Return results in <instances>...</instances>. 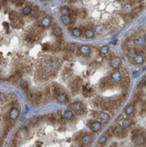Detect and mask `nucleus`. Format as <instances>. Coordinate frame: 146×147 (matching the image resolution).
<instances>
[{"mask_svg": "<svg viewBox=\"0 0 146 147\" xmlns=\"http://www.w3.org/2000/svg\"><path fill=\"white\" fill-rule=\"evenodd\" d=\"M31 11H32V7L30 5H26L23 9V14L24 15H30Z\"/></svg>", "mask_w": 146, "mask_h": 147, "instance_id": "obj_40", "label": "nucleus"}, {"mask_svg": "<svg viewBox=\"0 0 146 147\" xmlns=\"http://www.w3.org/2000/svg\"><path fill=\"white\" fill-rule=\"evenodd\" d=\"M40 11V8L38 6H33V8H32V11H31V13L30 15L32 18H34V19H37V16H38V12H39Z\"/></svg>", "mask_w": 146, "mask_h": 147, "instance_id": "obj_32", "label": "nucleus"}, {"mask_svg": "<svg viewBox=\"0 0 146 147\" xmlns=\"http://www.w3.org/2000/svg\"><path fill=\"white\" fill-rule=\"evenodd\" d=\"M117 143H113V144H112V145H111V146H110V147H117Z\"/></svg>", "mask_w": 146, "mask_h": 147, "instance_id": "obj_53", "label": "nucleus"}, {"mask_svg": "<svg viewBox=\"0 0 146 147\" xmlns=\"http://www.w3.org/2000/svg\"><path fill=\"white\" fill-rule=\"evenodd\" d=\"M72 76V70L70 68H65V70L63 72V79H69Z\"/></svg>", "mask_w": 146, "mask_h": 147, "instance_id": "obj_25", "label": "nucleus"}, {"mask_svg": "<svg viewBox=\"0 0 146 147\" xmlns=\"http://www.w3.org/2000/svg\"><path fill=\"white\" fill-rule=\"evenodd\" d=\"M129 84H130V81L128 78H125V79H122V82L121 84V86H122V89H128V87L129 86Z\"/></svg>", "mask_w": 146, "mask_h": 147, "instance_id": "obj_35", "label": "nucleus"}, {"mask_svg": "<svg viewBox=\"0 0 146 147\" xmlns=\"http://www.w3.org/2000/svg\"><path fill=\"white\" fill-rule=\"evenodd\" d=\"M133 43H134V45H135L136 47H141L145 43V41H144V37H142V36H138V37H135V39L133 40Z\"/></svg>", "mask_w": 146, "mask_h": 147, "instance_id": "obj_18", "label": "nucleus"}, {"mask_svg": "<svg viewBox=\"0 0 146 147\" xmlns=\"http://www.w3.org/2000/svg\"><path fill=\"white\" fill-rule=\"evenodd\" d=\"M3 25H4V27H5V29H6V32H7V33H9V25L8 24H7V23H6V22H4V24H3Z\"/></svg>", "mask_w": 146, "mask_h": 147, "instance_id": "obj_52", "label": "nucleus"}, {"mask_svg": "<svg viewBox=\"0 0 146 147\" xmlns=\"http://www.w3.org/2000/svg\"><path fill=\"white\" fill-rule=\"evenodd\" d=\"M52 34L55 35L56 37H59V36H63V32H62V28L60 26H56L52 28Z\"/></svg>", "mask_w": 146, "mask_h": 147, "instance_id": "obj_22", "label": "nucleus"}, {"mask_svg": "<svg viewBox=\"0 0 146 147\" xmlns=\"http://www.w3.org/2000/svg\"><path fill=\"white\" fill-rule=\"evenodd\" d=\"M63 64V60L57 57H52V59L50 61V68L52 70H57L58 68H60V66Z\"/></svg>", "mask_w": 146, "mask_h": 147, "instance_id": "obj_2", "label": "nucleus"}, {"mask_svg": "<svg viewBox=\"0 0 146 147\" xmlns=\"http://www.w3.org/2000/svg\"><path fill=\"white\" fill-rule=\"evenodd\" d=\"M112 130H113V134H114L115 136H121L122 135V127L120 125H114L113 127H111Z\"/></svg>", "mask_w": 146, "mask_h": 147, "instance_id": "obj_20", "label": "nucleus"}, {"mask_svg": "<svg viewBox=\"0 0 146 147\" xmlns=\"http://www.w3.org/2000/svg\"><path fill=\"white\" fill-rule=\"evenodd\" d=\"M45 14H46V12H45V11H42V10H40L39 12H38V16H37V19H39V18H42L45 16Z\"/></svg>", "mask_w": 146, "mask_h": 147, "instance_id": "obj_49", "label": "nucleus"}, {"mask_svg": "<svg viewBox=\"0 0 146 147\" xmlns=\"http://www.w3.org/2000/svg\"><path fill=\"white\" fill-rule=\"evenodd\" d=\"M2 145H3V140H2L1 138H0V147L2 146Z\"/></svg>", "mask_w": 146, "mask_h": 147, "instance_id": "obj_56", "label": "nucleus"}, {"mask_svg": "<svg viewBox=\"0 0 146 147\" xmlns=\"http://www.w3.org/2000/svg\"><path fill=\"white\" fill-rule=\"evenodd\" d=\"M0 73H1V70H0Z\"/></svg>", "mask_w": 146, "mask_h": 147, "instance_id": "obj_58", "label": "nucleus"}, {"mask_svg": "<svg viewBox=\"0 0 146 147\" xmlns=\"http://www.w3.org/2000/svg\"><path fill=\"white\" fill-rule=\"evenodd\" d=\"M133 59H134V63L136 64H143L144 62H145V57H144V56H143L142 54H137Z\"/></svg>", "mask_w": 146, "mask_h": 147, "instance_id": "obj_16", "label": "nucleus"}, {"mask_svg": "<svg viewBox=\"0 0 146 147\" xmlns=\"http://www.w3.org/2000/svg\"><path fill=\"white\" fill-rule=\"evenodd\" d=\"M42 50L43 51L51 50V44H49V43L43 44V45H42Z\"/></svg>", "mask_w": 146, "mask_h": 147, "instance_id": "obj_45", "label": "nucleus"}, {"mask_svg": "<svg viewBox=\"0 0 146 147\" xmlns=\"http://www.w3.org/2000/svg\"><path fill=\"white\" fill-rule=\"evenodd\" d=\"M70 11H71V9H70L68 6H63L60 8V13L63 16H70Z\"/></svg>", "mask_w": 146, "mask_h": 147, "instance_id": "obj_26", "label": "nucleus"}, {"mask_svg": "<svg viewBox=\"0 0 146 147\" xmlns=\"http://www.w3.org/2000/svg\"><path fill=\"white\" fill-rule=\"evenodd\" d=\"M37 147H42V143L39 142V143L37 144Z\"/></svg>", "mask_w": 146, "mask_h": 147, "instance_id": "obj_54", "label": "nucleus"}, {"mask_svg": "<svg viewBox=\"0 0 146 147\" xmlns=\"http://www.w3.org/2000/svg\"><path fill=\"white\" fill-rule=\"evenodd\" d=\"M112 86H113V81H112L110 79L104 78V79H101V81H100V86L101 89H106V88L112 87Z\"/></svg>", "mask_w": 146, "mask_h": 147, "instance_id": "obj_3", "label": "nucleus"}, {"mask_svg": "<svg viewBox=\"0 0 146 147\" xmlns=\"http://www.w3.org/2000/svg\"><path fill=\"white\" fill-rule=\"evenodd\" d=\"M82 92H83V94L85 97H90L91 95H92V88L89 86V85H86V86H83V90H82Z\"/></svg>", "mask_w": 146, "mask_h": 147, "instance_id": "obj_13", "label": "nucleus"}, {"mask_svg": "<svg viewBox=\"0 0 146 147\" xmlns=\"http://www.w3.org/2000/svg\"><path fill=\"white\" fill-rule=\"evenodd\" d=\"M30 122H31V123H32L33 125H34V124H37V123H39V120H38V116H33L32 118L30 119Z\"/></svg>", "mask_w": 146, "mask_h": 147, "instance_id": "obj_46", "label": "nucleus"}, {"mask_svg": "<svg viewBox=\"0 0 146 147\" xmlns=\"http://www.w3.org/2000/svg\"><path fill=\"white\" fill-rule=\"evenodd\" d=\"M70 91H71V92L73 94H77V93L79 92V88L80 87H79L74 81H71L70 84Z\"/></svg>", "mask_w": 146, "mask_h": 147, "instance_id": "obj_23", "label": "nucleus"}, {"mask_svg": "<svg viewBox=\"0 0 146 147\" xmlns=\"http://www.w3.org/2000/svg\"><path fill=\"white\" fill-rule=\"evenodd\" d=\"M92 140V135L90 134H85V136H83L81 141H82V145H89Z\"/></svg>", "mask_w": 146, "mask_h": 147, "instance_id": "obj_21", "label": "nucleus"}, {"mask_svg": "<svg viewBox=\"0 0 146 147\" xmlns=\"http://www.w3.org/2000/svg\"><path fill=\"white\" fill-rule=\"evenodd\" d=\"M40 23H41V26H42V28L48 27V26H49L50 24H51V18L48 17H48H44Z\"/></svg>", "mask_w": 146, "mask_h": 147, "instance_id": "obj_19", "label": "nucleus"}, {"mask_svg": "<svg viewBox=\"0 0 146 147\" xmlns=\"http://www.w3.org/2000/svg\"><path fill=\"white\" fill-rule=\"evenodd\" d=\"M132 141L135 145H142L145 143V137L144 135H138V136H132Z\"/></svg>", "mask_w": 146, "mask_h": 147, "instance_id": "obj_4", "label": "nucleus"}, {"mask_svg": "<svg viewBox=\"0 0 146 147\" xmlns=\"http://www.w3.org/2000/svg\"><path fill=\"white\" fill-rule=\"evenodd\" d=\"M111 80L115 83L120 82L122 80V73L120 71H113L111 74Z\"/></svg>", "mask_w": 146, "mask_h": 147, "instance_id": "obj_12", "label": "nucleus"}, {"mask_svg": "<svg viewBox=\"0 0 146 147\" xmlns=\"http://www.w3.org/2000/svg\"><path fill=\"white\" fill-rule=\"evenodd\" d=\"M8 101V97L5 93H0V103H3V102H5V101Z\"/></svg>", "mask_w": 146, "mask_h": 147, "instance_id": "obj_43", "label": "nucleus"}, {"mask_svg": "<svg viewBox=\"0 0 146 147\" xmlns=\"http://www.w3.org/2000/svg\"><path fill=\"white\" fill-rule=\"evenodd\" d=\"M137 76H138L137 71H135V73H134V77H137Z\"/></svg>", "mask_w": 146, "mask_h": 147, "instance_id": "obj_55", "label": "nucleus"}, {"mask_svg": "<svg viewBox=\"0 0 146 147\" xmlns=\"http://www.w3.org/2000/svg\"><path fill=\"white\" fill-rule=\"evenodd\" d=\"M44 99H45V101L50 100L51 96H52V92H51V87L50 86H47L45 91H44Z\"/></svg>", "mask_w": 146, "mask_h": 147, "instance_id": "obj_24", "label": "nucleus"}, {"mask_svg": "<svg viewBox=\"0 0 146 147\" xmlns=\"http://www.w3.org/2000/svg\"><path fill=\"white\" fill-rule=\"evenodd\" d=\"M26 95L27 97L29 103H31L32 105H35V93H34L32 91L28 90L27 92H26Z\"/></svg>", "mask_w": 146, "mask_h": 147, "instance_id": "obj_15", "label": "nucleus"}, {"mask_svg": "<svg viewBox=\"0 0 146 147\" xmlns=\"http://www.w3.org/2000/svg\"><path fill=\"white\" fill-rule=\"evenodd\" d=\"M98 120L99 122H101V123H107V122L110 120V114H108V113L107 112H101L98 115Z\"/></svg>", "mask_w": 146, "mask_h": 147, "instance_id": "obj_5", "label": "nucleus"}, {"mask_svg": "<svg viewBox=\"0 0 146 147\" xmlns=\"http://www.w3.org/2000/svg\"><path fill=\"white\" fill-rule=\"evenodd\" d=\"M85 36L88 39H92L95 37V32L92 29H87L85 32Z\"/></svg>", "mask_w": 146, "mask_h": 147, "instance_id": "obj_33", "label": "nucleus"}, {"mask_svg": "<svg viewBox=\"0 0 146 147\" xmlns=\"http://www.w3.org/2000/svg\"><path fill=\"white\" fill-rule=\"evenodd\" d=\"M79 52L84 56H89L91 54V48L88 45H82L79 48Z\"/></svg>", "mask_w": 146, "mask_h": 147, "instance_id": "obj_14", "label": "nucleus"}, {"mask_svg": "<svg viewBox=\"0 0 146 147\" xmlns=\"http://www.w3.org/2000/svg\"><path fill=\"white\" fill-rule=\"evenodd\" d=\"M132 124V120L129 118H123L122 120V127L123 128H129Z\"/></svg>", "mask_w": 146, "mask_h": 147, "instance_id": "obj_29", "label": "nucleus"}, {"mask_svg": "<svg viewBox=\"0 0 146 147\" xmlns=\"http://www.w3.org/2000/svg\"><path fill=\"white\" fill-rule=\"evenodd\" d=\"M19 15H18V12L16 11H10V13H9V19L11 20V22L14 21V20H16L17 19H19Z\"/></svg>", "mask_w": 146, "mask_h": 147, "instance_id": "obj_36", "label": "nucleus"}, {"mask_svg": "<svg viewBox=\"0 0 146 147\" xmlns=\"http://www.w3.org/2000/svg\"><path fill=\"white\" fill-rule=\"evenodd\" d=\"M131 9H132V6H131V4H125V5H123V7H122V10H123V11H130Z\"/></svg>", "mask_w": 146, "mask_h": 147, "instance_id": "obj_48", "label": "nucleus"}, {"mask_svg": "<svg viewBox=\"0 0 146 147\" xmlns=\"http://www.w3.org/2000/svg\"><path fill=\"white\" fill-rule=\"evenodd\" d=\"M71 33L75 37H80L81 35H82V30L79 28H74V29H72Z\"/></svg>", "mask_w": 146, "mask_h": 147, "instance_id": "obj_37", "label": "nucleus"}, {"mask_svg": "<svg viewBox=\"0 0 146 147\" xmlns=\"http://www.w3.org/2000/svg\"><path fill=\"white\" fill-rule=\"evenodd\" d=\"M70 108H71V110H73L74 112L79 113V114H82V113L85 111V106L83 105L82 102H79V101H76L74 103L70 104Z\"/></svg>", "mask_w": 146, "mask_h": 147, "instance_id": "obj_1", "label": "nucleus"}, {"mask_svg": "<svg viewBox=\"0 0 146 147\" xmlns=\"http://www.w3.org/2000/svg\"><path fill=\"white\" fill-rule=\"evenodd\" d=\"M89 126H90V129L93 132L100 131V130H101V128H102V124H101V123H100V122H92Z\"/></svg>", "mask_w": 146, "mask_h": 147, "instance_id": "obj_8", "label": "nucleus"}, {"mask_svg": "<svg viewBox=\"0 0 146 147\" xmlns=\"http://www.w3.org/2000/svg\"><path fill=\"white\" fill-rule=\"evenodd\" d=\"M144 41H145V42H146V34H145V35H144Z\"/></svg>", "mask_w": 146, "mask_h": 147, "instance_id": "obj_57", "label": "nucleus"}, {"mask_svg": "<svg viewBox=\"0 0 146 147\" xmlns=\"http://www.w3.org/2000/svg\"><path fill=\"white\" fill-rule=\"evenodd\" d=\"M64 50H65L66 53H69V54H73V53H75V51H76L77 49V46L75 43H69L67 44L65 47H64V48H63Z\"/></svg>", "mask_w": 146, "mask_h": 147, "instance_id": "obj_10", "label": "nucleus"}, {"mask_svg": "<svg viewBox=\"0 0 146 147\" xmlns=\"http://www.w3.org/2000/svg\"><path fill=\"white\" fill-rule=\"evenodd\" d=\"M56 100L60 103H65V102L68 101V96L67 94H65V93L63 92V93H62V94L58 95V96L56 97Z\"/></svg>", "mask_w": 146, "mask_h": 147, "instance_id": "obj_30", "label": "nucleus"}, {"mask_svg": "<svg viewBox=\"0 0 146 147\" xmlns=\"http://www.w3.org/2000/svg\"><path fill=\"white\" fill-rule=\"evenodd\" d=\"M11 2L14 3V4H15L17 6H20V5H22V4H24L25 1H22V0H21V1H11Z\"/></svg>", "mask_w": 146, "mask_h": 147, "instance_id": "obj_51", "label": "nucleus"}, {"mask_svg": "<svg viewBox=\"0 0 146 147\" xmlns=\"http://www.w3.org/2000/svg\"><path fill=\"white\" fill-rule=\"evenodd\" d=\"M139 86H146V75L144 76V78H143L142 79H141V81H140L139 85H138Z\"/></svg>", "mask_w": 146, "mask_h": 147, "instance_id": "obj_47", "label": "nucleus"}, {"mask_svg": "<svg viewBox=\"0 0 146 147\" xmlns=\"http://www.w3.org/2000/svg\"><path fill=\"white\" fill-rule=\"evenodd\" d=\"M23 25H24V21H23V20H22L21 18H19V19H17L16 20H14V21L11 22V26H12L13 28L20 29L23 26Z\"/></svg>", "mask_w": 146, "mask_h": 147, "instance_id": "obj_11", "label": "nucleus"}, {"mask_svg": "<svg viewBox=\"0 0 146 147\" xmlns=\"http://www.w3.org/2000/svg\"><path fill=\"white\" fill-rule=\"evenodd\" d=\"M137 49H135V48H129V50H127L126 53H127V56L129 57H135V56L137 55Z\"/></svg>", "mask_w": 146, "mask_h": 147, "instance_id": "obj_34", "label": "nucleus"}, {"mask_svg": "<svg viewBox=\"0 0 146 147\" xmlns=\"http://www.w3.org/2000/svg\"><path fill=\"white\" fill-rule=\"evenodd\" d=\"M95 31H96L98 34H103L105 31L104 26H101V25H98V26H95Z\"/></svg>", "mask_w": 146, "mask_h": 147, "instance_id": "obj_42", "label": "nucleus"}, {"mask_svg": "<svg viewBox=\"0 0 146 147\" xmlns=\"http://www.w3.org/2000/svg\"><path fill=\"white\" fill-rule=\"evenodd\" d=\"M110 65H111L112 68H118L119 66L121 65V59L119 58V57H113L111 59V61H110Z\"/></svg>", "mask_w": 146, "mask_h": 147, "instance_id": "obj_17", "label": "nucleus"}, {"mask_svg": "<svg viewBox=\"0 0 146 147\" xmlns=\"http://www.w3.org/2000/svg\"><path fill=\"white\" fill-rule=\"evenodd\" d=\"M107 136H106V135H102V136L99 138L98 143L100 144V145H105V144L107 143Z\"/></svg>", "mask_w": 146, "mask_h": 147, "instance_id": "obj_39", "label": "nucleus"}, {"mask_svg": "<svg viewBox=\"0 0 146 147\" xmlns=\"http://www.w3.org/2000/svg\"><path fill=\"white\" fill-rule=\"evenodd\" d=\"M62 22H63L64 25H70V24H73L76 20V18L75 17H71V16H62L61 18Z\"/></svg>", "mask_w": 146, "mask_h": 147, "instance_id": "obj_7", "label": "nucleus"}, {"mask_svg": "<svg viewBox=\"0 0 146 147\" xmlns=\"http://www.w3.org/2000/svg\"><path fill=\"white\" fill-rule=\"evenodd\" d=\"M86 15H87L86 11H85V9H81L79 11V16H78V17L81 18V19H85V18L86 17Z\"/></svg>", "mask_w": 146, "mask_h": 147, "instance_id": "obj_41", "label": "nucleus"}, {"mask_svg": "<svg viewBox=\"0 0 146 147\" xmlns=\"http://www.w3.org/2000/svg\"><path fill=\"white\" fill-rule=\"evenodd\" d=\"M20 86L22 88V90L25 91V92L29 90V84L28 82L26 81V80H21V81L20 82Z\"/></svg>", "mask_w": 146, "mask_h": 147, "instance_id": "obj_31", "label": "nucleus"}, {"mask_svg": "<svg viewBox=\"0 0 146 147\" xmlns=\"http://www.w3.org/2000/svg\"><path fill=\"white\" fill-rule=\"evenodd\" d=\"M73 81L75 82V83L78 85V86L80 87V86H83V79H80V78H76V79L73 80Z\"/></svg>", "mask_w": 146, "mask_h": 147, "instance_id": "obj_44", "label": "nucleus"}, {"mask_svg": "<svg viewBox=\"0 0 146 147\" xmlns=\"http://www.w3.org/2000/svg\"><path fill=\"white\" fill-rule=\"evenodd\" d=\"M109 51H110V48L108 46H103L100 49V53L101 55H107V53H109Z\"/></svg>", "mask_w": 146, "mask_h": 147, "instance_id": "obj_38", "label": "nucleus"}, {"mask_svg": "<svg viewBox=\"0 0 146 147\" xmlns=\"http://www.w3.org/2000/svg\"><path fill=\"white\" fill-rule=\"evenodd\" d=\"M63 58L66 60H71L72 59V55L71 54H69V53H66L65 55L63 56Z\"/></svg>", "mask_w": 146, "mask_h": 147, "instance_id": "obj_50", "label": "nucleus"}, {"mask_svg": "<svg viewBox=\"0 0 146 147\" xmlns=\"http://www.w3.org/2000/svg\"><path fill=\"white\" fill-rule=\"evenodd\" d=\"M134 111H135V107L132 104L128 105L126 107V108H125V114L127 115H132L134 114Z\"/></svg>", "mask_w": 146, "mask_h": 147, "instance_id": "obj_28", "label": "nucleus"}, {"mask_svg": "<svg viewBox=\"0 0 146 147\" xmlns=\"http://www.w3.org/2000/svg\"><path fill=\"white\" fill-rule=\"evenodd\" d=\"M19 114H20V110L17 108H11V111H10V114H9V118L11 121H15L16 119L19 117Z\"/></svg>", "mask_w": 146, "mask_h": 147, "instance_id": "obj_6", "label": "nucleus"}, {"mask_svg": "<svg viewBox=\"0 0 146 147\" xmlns=\"http://www.w3.org/2000/svg\"><path fill=\"white\" fill-rule=\"evenodd\" d=\"M73 116H74V114H73L71 110H66L63 114V119H65V120H71L73 118Z\"/></svg>", "mask_w": 146, "mask_h": 147, "instance_id": "obj_27", "label": "nucleus"}, {"mask_svg": "<svg viewBox=\"0 0 146 147\" xmlns=\"http://www.w3.org/2000/svg\"><path fill=\"white\" fill-rule=\"evenodd\" d=\"M45 101L44 94L41 92H38L35 93V105H41Z\"/></svg>", "mask_w": 146, "mask_h": 147, "instance_id": "obj_9", "label": "nucleus"}]
</instances>
